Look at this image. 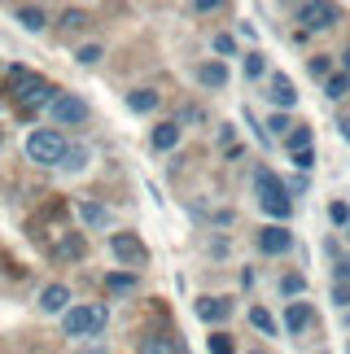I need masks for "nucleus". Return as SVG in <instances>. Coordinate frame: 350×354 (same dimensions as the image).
I'll return each mask as SVG.
<instances>
[{"mask_svg":"<svg viewBox=\"0 0 350 354\" xmlns=\"http://www.w3.org/2000/svg\"><path fill=\"white\" fill-rule=\"evenodd\" d=\"M13 18H18L26 31H44V26H48V13L35 9V5H18V9H13Z\"/></svg>","mask_w":350,"mask_h":354,"instance_id":"obj_13","label":"nucleus"},{"mask_svg":"<svg viewBox=\"0 0 350 354\" xmlns=\"http://www.w3.org/2000/svg\"><path fill=\"white\" fill-rule=\"evenodd\" d=\"M110 250H114L118 263H145V258H149V250H145V241L136 232H114L110 236Z\"/></svg>","mask_w":350,"mask_h":354,"instance_id":"obj_5","label":"nucleus"},{"mask_svg":"<svg viewBox=\"0 0 350 354\" xmlns=\"http://www.w3.org/2000/svg\"><path fill=\"white\" fill-rule=\"evenodd\" d=\"M267 97H272V101L280 105V110H285V105L298 101V92H293V84H289L285 75H272V92H267Z\"/></svg>","mask_w":350,"mask_h":354,"instance_id":"obj_14","label":"nucleus"},{"mask_svg":"<svg viewBox=\"0 0 350 354\" xmlns=\"http://www.w3.org/2000/svg\"><path fill=\"white\" fill-rule=\"evenodd\" d=\"M66 136L57 127H35L31 136H26V158L39 162V167H62V158H66Z\"/></svg>","mask_w":350,"mask_h":354,"instance_id":"obj_2","label":"nucleus"},{"mask_svg":"<svg viewBox=\"0 0 350 354\" xmlns=\"http://www.w3.org/2000/svg\"><path fill=\"white\" fill-rule=\"evenodd\" d=\"M263 71H267V62H263V53H250V57H246V75H250V79H259Z\"/></svg>","mask_w":350,"mask_h":354,"instance_id":"obj_24","label":"nucleus"},{"mask_svg":"<svg viewBox=\"0 0 350 354\" xmlns=\"http://www.w3.org/2000/svg\"><path fill=\"white\" fill-rule=\"evenodd\" d=\"M250 324H254V328H259V333H267V337H272V333H276V319H272V315H267V310H263V306H254V310H250Z\"/></svg>","mask_w":350,"mask_h":354,"instance_id":"obj_21","label":"nucleus"},{"mask_svg":"<svg viewBox=\"0 0 350 354\" xmlns=\"http://www.w3.org/2000/svg\"><path fill=\"white\" fill-rule=\"evenodd\" d=\"M88 167V149L84 145H71L66 149V158H62V171H84Z\"/></svg>","mask_w":350,"mask_h":354,"instance_id":"obj_19","label":"nucleus"},{"mask_svg":"<svg viewBox=\"0 0 350 354\" xmlns=\"http://www.w3.org/2000/svg\"><path fill=\"white\" fill-rule=\"evenodd\" d=\"M306 324H311V306H306V302H289V310H285V328H289V333H302Z\"/></svg>","mask_w":350,"mask_h":354,"instance_id":"obj_16","label":"nucleus"},{"mask_svg":"<svg viewBox=\"0 0 350 354\" xmlns=\"http://www.w3.org/2000/svg\"><path fill=\"white\" fill-rule=\"evenodd\" d=\"M75 57L84 62V66H92V62H101V44H84V48L75 53Z\"/></svg>","mask_w":350,"mask_h":354,"instance_id":"obj_26","label":"nucleus"},{"mask_svg":"<svg viewBox=\"0 0 350 354\" xmlns=\"http://www.w3.org/2000/svg\"><path fill=\"white\" fill-rule=\"evenodd\" d=\"M48 114L57 118V122H84V118H88V105L79 101V97H66V92H57V97H53V105H48Z\"/></svg>","mask_w":350,"mask_h":354,"instance_id":"obj_7","label":"nucleus"},{"mask_svg":"<svg viewBox=\"0 0 350 354\" xmlns=\"http://www.w3.org/2000/svg\"><path fill=\"white\" fill-rule=\"evenodd\" d=\"M333 302H338V306H350V289H346V284H342V289H333Z\"/></svg>","mask_w":350,"mask_h":354,"instance_id":"obj_32","label":"nucleus"},{"mask_svg":"<svg viewBox=\"0 0 350 354\" xmlns=\"http://www.w3.org/2000/svg\"><path fill=\"white\" fill-rule=\"evenodd\" d=\"M105 319H110V310L101 302H84V306H71L62 315V328H66V337H97L105 328Z\"/></svg>","mask_w":350,"mask_h":354,"instance_id":"obj_3","label":"nucleus"},{"mask_svg":"<svg viewBox=\"0 0 350 354\" xmlns=\"http://www.w3.org/2000/svg\"><path fill=\"white\" fill-rule=\"evenodd\" d=\"M175 145H180V122H158L154 127V149L167 153V149H175Z\"/></svg>","mask_w":350,"mask_h":354,"instance_id":"obj_15","label":"nucleus"},{"mask_svg":"<svg viewBox=\"0 0 350 354\" xmlns=\"http://www.w3.org/2000/svg\"><path fill=\"white\" fill-rule=\"evenodd\" d=\"M259 250L263 254H289L293 250V232H289V227H280V223L263 227V232H259Z\"/></svg>","mask_w":350,"mask_h":354,"instance_id":"obj_8","label":"nucleus"},{"mask_svg":"<svg viewBox=\"0 0 350 354\" xmlns=\"http://www.w3.org/2000/svg\"><path fill=\"white\" fill-rule=\"evenodd\" d=\"M197 315L206 319V324L228 319V315H232V302H228V297H197Z\"/></svg>","mask_w":350,"mask_h":354,"instance_id":"obj_10","label":"nucleus"},{"mask_svg":"<svg viewBox=\"0 0 350 354\" xmlns=\"http://www.w3.org/2000/svg\"><path fill=\"white\" fill-rule=\"evenodd\" d=\"M140 354H180V342L171 333H149L140 342Z\"/></svg>","mask_w":350,"mask_h":354,"instance_id":"obj_11","label":"nucleus"},{"mask_svg":"<svg viewBox=\"0 0 350 354\" xmlns=\"http://www.w3.org/2000/svg\"><path fill=\"white\" fill-rule=\"evenodd\" d=\"M5 92H9L18 105H44V110L53 105V97H57V92H53L44 79L31 75V71H22V66H13V71L5 75Z\"/></svg>","mask_w":350,"mask_h":354,"instance_id":"obj_1","label":"nucleus"},{"mask_svg":"<svg viewBox=\"0 0 350 354\" xmlns=\"http://www.w3.org/2000/svg\"><path fill=\"white\" fill-rule=\"evenodd\" d=\"M329 214H333V223H350V206H346V201H333Z\"/></svg>","mask_w":350,"mask_h":354,"instance_id":"obj_27","label":"nucleus"},{"mask_svg":"<svg viewBox=\"0 0 350 354\" xmlns=\"http://www.w3.org/2000/svg\"><path fill=\"white\" fill-rule=\"evenodd\" d=\"M280 289H285V293H302L306 284H302V276H285V280H280Z\"/></svg>","mask_w":350,"mask_h":354,"instance_id":"obj_28","label":"nucleus"},{"mask_svg":"<svg viewBox=\"0 0 350 354\" xmlns=\"http://www.w3.org/2000/svg\"><path fill=\"white\" fill-rule=\"evenodd\" d=\"M127 105H131L136 114H149V110H158V92H154V88H136V92L127 97Z\"/></svg>","mask_w":350,"mask_h":354,"instance_id":"obj_18","label":"nucleus"},{"mask_svg":"<svg viewBox=\"0 0 350 354\" xmlns=\"http://www.w3.org/2000/svg\"><path fill=\"white\" fill-rule=\"evenodd\" d=\"M289 149H293V153H306V149H311V127L289 131Z\"/></svg>","mask_w":350,"mask_h":354,"instance_id":"obj_22","label":"nucleus"},{"mask_svg":"<svg viewBox=\"0 0 350 354\" xmlns=\"http://www.w3.org/2000/svg\"><path fill=\"white\" fill-rule=\"evenodd\" d=\"M210 354H232V337H228V333H214L210 337Z\"/></svg>","mask_w":350,"mask_h":354,"instance_id":"obj_25","label":"nucleus"},{"mask_svg":"<svg viewBox=\"0 0 350 354\" xmlns=\"http://www.w3.org/2000/svg\"><path fill=\"white\" fill-rule=\"evenodd\" d=\"M346 92H350V79H346V75H333V79H329V97L338 101V97H346Z\"/></svg>","mask_w":350,"mask_h":354,"instance_id":"obj_23","label":"nucleus"},{"mask_svg":"<svg viewBox=\"0 0 350 354\" xmlns=\"http://www.w3.org/2000/svg\"><path fill=\"white\" fill-rule=\"evenodd\" d=\"M39 306H44L48 315H66V310H71V289H66V284H48V289L39 293Z\"/></svg>","mask_w":350,"mask_h":354,"instance_id":"obj_9","label":"nucleus"},{"mask_svg":"<svg viewBox=\"0 0 350 354\" xmlns=\"http://www.w3.org/2000/svg\"><path fill=\"white\" fill-rule=\"evenodd\" d=\"M298 22L306 26V31H324V26L338 22V5H320V0H311V5H298Z\"/></svg>","mask_w":350,"mask_h":354,"instance_id":"obj_6","label":"nucleus"},{"mask_svg":"<svg viewBox=\"0 0 350 354\" xmlns=\"http://www.w3.org/2000/svg\"><path fill=\"white\" fill-rule=\"evenodd\" d=\"M346 328H350V310H346Z\"/></svg>","mask_w":350,"mask_h":354,"instance_id":"obj_34","label":"nucleus"},{"mask_svg":"<svg viewBox=\"0 0 350 354\" xmlns=\"http://www.w3.org/2000/svg\"><path fill=\"white\" fill-rule=\"evenodd\" d=\"M105 289H110V293H127V289H136V276H127V271H118V276H105Z\"/></svg>","mask_w":350,"mask_h":354,"instance_id":"obj_20","label":"nucleus"},{"mask_svg":"<svg viewBox=\"0 0 350 354\" xmlns=\"http://www.w3.org/2000/svg\"><path fill=\"white\" fill-rule=\"evenodd\" d=\"M79 219L88 227H110V210H105L101 201H79Z\"/></svg>","mask_w":350,"mask_h":354,"instance_id":"obj_12","label":"nucleus"},{"mask_svg":"<svg viewBox=\"0 0 350 354\" xmlns=\"http://www.w3.org/2000/svg\"><path fill=\"white\" fill-rule=\"evenodd\" d=\"M293 162H298V171H311L315 167V153L306 149V153H293Z\"/></svg>","mask_w":350,"mask_h":354,"instance_id":"obj_29","label":"nucleus"},{"mask_svg":"<svg viewBox=\"0 0 350 354\" xmlns=\"http://www.w3.org/2000/svg\"><path fill=\"white\" fill-rule=\"evenodd\" d=\"M267 127H272V136H285V131H289V118H285V114H276L272 122H267Z\"/></svg>","mask_w":350,"mask_h":354,"instance_id":"obj_30","label":"nucleus"},{"mask_svg":"<svg viewBox=\"0 0 350 354\" xmlns=\"http://www.w3.org/2000/svg\"><path fill=\"white\" fill-rule=\"evenodd\" d=\"M197 79H201L206 88H223V84H228V66H223V62H210V66H201V71H197Z\"/></svg>","mask_w":350,"mask_h":354,"instance_id":"obj_17","label":"nucleus"},{"mask_svg":"<svg viewBox=\"0 0 350 354\" xmlns=\"http://www.w3.org/2000/svg\"><path fill=\"white\" fill-rule=\"evenodd\" d=\"M338 276H342V280H350V263H342V267H338Z\"/></svg>","mask_w":350,"mask_h":354,"instance_id":"obj_33","label":"nucleus"},{"mask_svg":"<svg viewBox=\"0 0 350 354\" xmlns=\"http://www.w3.org/2000/svg\"><path fill=\"white\" fill-rule=\"evenodd\" d=\"M346 66H350V53H346Z\"/></svg>","mask_w":350,"mask_h":354,"instance_id":"obj_35","label":"nucleus"},{"mask_svg":"<svg viewBox=\"0 0 350 354\" xmlns=\"http://www.w3.org/2000/svg\"><path fill=\"white\" fill-rule=\"evenodd\" d=\"M214 53H232V35H214Z\"/></svg>","mask_w":350,"mask_h":354,"instance_id":"obj_31","label":"nucleus"},{"mask_svg":"<svg viewBox=\"0 0 350 354\" xmlns=\"http://www.w3.org/2000/svg\"><path fill=\"white\" fill-rule=\"evenodd\" d=\"M254 188H259V206L272 214V219H289V210H293L289 188L280 184L272 171H259V175H254Z\"/></svg>","mask_w":350,"mask_h":354,"instance_id":"obj_4","label":"nucleus"}]
</instances>
